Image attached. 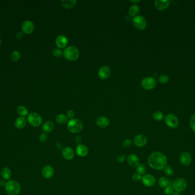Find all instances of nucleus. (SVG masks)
I'll list each match as a JSON object with an SVG mask.
<instances>
[{"mask_svg": "<svg viewBox=\"0 0 195 195\" xmlns=\"http://www.w3.org/2000/svg\"><path fill=\"white\" fill-rule=\"evenodd\" d=\"M126 156L124 155V154H120L119 156H118V158H117V161L118 162H119V163H122V162H124V160H126Z\"/></svg>", "mask_w": 195, "mask_h": 195, "instance_id": "obj_42", "label": "nucleus"}, {"mask_svg": "<svg viewBox=\"0 0 195 195\" xmlns=\"http://www.w3.org/2000/svg\"><path fill=\"white\" fill-rule=\"evenodd\" d=\"M190 127L192 130L195 132V114L191 117L190 119Z\"/></svg>", "mask_w": 195, "mask_h": 195, "instance_id": "obj_39", "label": "nucleus"}, {"mask_svg": "<svg viewBox=\"0 0 195 195\" xmlns=\"http://www.w3.org/2000/svg\"><path fill=\"white\" fill-rule=\"evenodd\" d=\"M164 192L165 193V195H173L174 193V189L172 187L168 185L167 187L165 188Z\"/></svg>", "mask_w": 195, "mask_h": 195, "instance_id": "obj_35", "label": "nucleus"}, {"mask_svg": "<svg viewBox=\"0 0 195 195\" xmlns=\"http://www.w3.org/2000/svg\"><path fill=\"white\" fill-rule=\"evenodd\" d=\"M165 123L166 125L171 128H176L179 125V120L175 115L173 114H169L165 117Z\"/></svg>", "mask_w": 195, "mask_h": 195, "instance_id": "obj_9", "label": "nucleus"}, {"mask_svg": "<svg viewBox=\"0 0 195 195\" xmlns=\"http://www.w3.org/2000/svg\"><path fill=\"white\" fill-rule=\"evenodd\" d=\"M77 3L76 0H63L61 1L62 5L66 9H71L73 8Z\"/></svg>", "mask_w": 195, "mask_h": 195, "instance_id": "obj_25", "label": "nucleus"}, {"mask_svg": "<svg viewBox=\"0 0 195 195\" xmlns=\"http://www.w3.org/2000/svg\"><path fill=\"white\" fill-rule=\"evenodd\" d=\"M139 11H140V8H139V6L134 4V5H132L131 6L130 8L129 11H128V13H129L130 15L134 17L139 13Z\"/></svg>", "mask_w": 195, "mask_h": 195, "instance_id": "obj_26", "label": "nucleus"}, {"mask_svg": "<svg viewBox=\"0 0 195 195\" xmlns=\"http://www.w3.org/2000/svg\"><path fill=\"white\" fill-rule=\"evenodd\" d=\"M180 161L181 164L184 166L189 165L192 161L191 154L188 152H184L181 153L180 156Z\"/></svg>", "mask_w": 195, "mask_h": 195, "instance_id": "obj_16", "label": "nucleus"}, {"mask_svg": "<svg viewBox=\"0 0 195 195\" xmlns=\"http://www.w3.org/2000/svg\"><path fill=\"white\" fill-rule=\"evenodd\" d=\"M68 40L64 35H59L56 40V44L59 49H64L68 45Z\"/></svg>", "mask_w": 195, "mask_h": 195, "instance_id": "obj_14", "label": "nucleus"}, {"mask_svg": "<svg viewBox=\"0 0 195 195\" xmlns=\"http://www.w3.org/2000/svg\"><path fill=\"white\" fill-rule=\"evenodd\" d=\"M63 55L68 61H75L79 57V51L75 46H70L64 50Z\"/></svg>", "mask_w": 195, "mask_h": 195, "instance_id": "obj_2", "label": "nucleus"}, {"mask_svg": "<svg viewBox=\"0 0 195 195\" xmlns=\"http://www.w3.org/2000/svg\"><path fill=\"white\" fill-rule=\"evenodd\" d=\"M67 116L68 118H69L70 120L73 119L75 116V112L73 110H68L67 113Z\"/></svg>", "mask_w": 195, "mask_h": 195, "instance_id": "obj_41", "label": "nucleus"}, {"mask_svg": "<svg viewBox=\"0 0 195 195\" xmlns=\"http://www.w3.org/2000/svg\"><path fill=\"white\" fill-rule=\"evenodd\" d=\"M169 184V181L168 179L165 177H161L158 180V184L160 187L165 188L167 186H168Z\"/></svg>", "mask_w": 195, "mask_h": 195, "instance_id": "obj_28", "label": "nucleus"}, {"mask_svg": "<svg viewBox=\"0 0 195 195\" xmlns=\"http://www.w3.org/2000/svg\"><path fill=\"white\" fill-rule=\"evenodd\" d=\"M132 24L135 28L140 30H144L147 27V21L142 15H137L132 20Z\"/></svg>", "mask_w": 195, "mask_h": 195, "instance_id": "obj_6", "label": "nucleus"}, {"mask_svg": "<svg viewBox=\"0 0 195 195\" xmlns=\"http://www.w3.org/2000/svg\"><path fill=\"white\" fill-rule=\"evenodd\" d=\"M96 124L99 127H107L110 124V120L105 116L99 117L96 121Z\"/></svg>", "mask_w": 195, "mask_h": 195, "instance_id": "obj_21", "label": "nucleus"}, {"mask_svg": "<svg viewBox=\"0 0 195 195\" xmlns=\"http://www.w3.org/2000/svg\"><path fill=\"white\" fill-rule=\"evenodd\" d=\"M21 56L20 53L17 50H15L12 53L11 55V60L13 61H17L19 59Z\"/></svg>", "mask_w": 195, "mask_h": 195, "instance_id": "obj_34", "label": "nucleus"}, {"mask_svg": "<svg viewBox=\"0 0 195 195\" xmlns=\"http://www.w3.org/2000/svg\"><path fill=\"white\" fill-rule=\"evenodd\" d=\"M62 154L63 158L65 160L69 161L74 158L75 156V152L72 148L70 146H66L62 150Z\"/></svg>", "mask_w": 195, "mask_h": 195, "instance_id": "obj_13", "label": "nucleus"}, {"mask_svg": "<svg viewBox=\"0 0 195 195\" xmlns=\"http://www.w3.org/2000/svg\"><path fill=\"white\" fill-rule=\"evenodd\" d=\"M27 121L32 127H38L41 125L42 119L39 114L37 113L33 112L28 115Z\"/></svg>", "mask_w": 195, "mask_h": 195, "instance_id": "obj_5", "label": "nucleus"}, {"mask_svg": "<svg viewBox=\"0 0 195 195\" xmlns=\"http://www.w3.org/2000/svg\"><path fill=\"white\" fill-rule=\"evenodd\" d=\"M54 174V169L51 165H46L42 170V176L45 179H50Z\"/></svg>", "mask_w": 195, "mask_h": 195, "instance_id": "obj_18", "label": "nucleus"}, {"mask_svg": "<svg viewBox=\"0 0 195 195\" xmlns=\"http://www.w3.org/2000/svg\"><path fill=\"white\" fill-rule=\"evenodd\" d=\"M142 86L146 90H152L156 85V81L154 77H147L142 81Z\"/></svg>", "mask_w": 195, "mask_h": 195, "instance_id": "obj_8", "label": "nucleus"}, {"mask_svg": "<svg viewBox=\"0 0 195 195\" xmlns=\"http://www.w3.org/2000/svg\"><path fill=\"white\" fill-rule=\"evenodd\" d=\"M16 37L18 39H21L23 37V33L22 32H19L16 34Z\"/></svg>", "mask_w": 195, "mask_h": 195, "instance_id": "obj_44", "label": "nucleus"}, {"mask_svg": "<svg viewBox=\"0 0 195 195\" xmlns=\"http://www.w3.org/2000/svg\"><path fill=\"white\" fill-rule=\"evenodd\" d=\"M83 124L81 120L73 119L68 121V129L72 133H78L83 129Z\"/></svg>", "mask_w": 195, "mask_h": 195, "instance_id": "obj_4", "label": "nucleus"}, {"mask_svg": "<svg viewBox=\"0 0 195 195\" xmlns=\"http://www.w3.org/2000/svg\"><path fill=\"white\" fill-rule=\"evenodd\" d=\"M132 180H134L135 182H139L140 180H142V176L140 175L139 173H134L132 176Z\"/></svg>", "mask_w": 195, "mask_h": 195, "instance_id": "obj_36", "label": "nucleus"}, {"mask_svg": "<svg viewBox=\"0 0 195 195\" xmlns=\"http://www.w3.org/2000/svg\"><path fill=\"white\" fill-rule=\"evenodd\" d=\"M171 4L169 0H156L154 1L155 6L159 11H164Z\"/></svg>", "mask_w": 195, "mask_h": 195, "instance_id": "obj_15", "label": "nucleus"}, {"mask_svg": "<svg viewBox=\"0 0 195 195\" xmlns=\"http://www.w3.org/2000/svg\"><path fill=\"white\" fill-rule=\"evenodd\" d=\"M132 144V142L131 141V140L130 139H126L124 140L123 142V146H124V148H130L131 147Z\"/></svg>", "mask_w": 195, "mask_h": 195, "instance_id": "obj_37", "label": "nucleus"}, {"mask_svg": "<svg viewBox=\"0 0 195 195\" xmlns=\"http://www.w3.org/2000/svg\"><path fill=\"white\" fill-rule=\"evenodd\" d=\"M152 116H153L154 120L158 121H160L163 119L164 115L160 111H155L153 113Z\"/></svg>", "mask_w": 195, "mask_h": 195, "instance_id": "obj_31", "label": "nucleus"}, {"mask_svg": "<svg viewBox=\"0 0 195 195\" xmlns=\"http://www.w3.org/2000/svg\"><path fill=\"white\" fill-rule=\"evenodd\" d=\"M56 123L60 125H64L68 122V117L64 114H59L56 118Z\"/></svg>", "mask_w": 195, "mask_h": 195, "instance_id": "obj_27", "label": "nucleus"}, {"mask_svg": "<svg viewBox=\"0 0 195 195\" xmlns=\"http://www.w3.org/2000/svg\"><path fill=\"white\" fill-rule=\"evenodd\" d=\"M21 30L23 33L25 34H29L33 33L34 30V25L33 23L29 20L25 21L22 24Z\"/></svg>", "mask_w": 195, "mask_h": 195, "instance_id": "obj_12", "label": "nucleus"}, {"mask_svg": "<svg viewBox=\"0 0 195 195\" xmlns=\"http://www.w3.org/2000/svg\"><path fill=\"white\" fill-rule=\"evenodd\" d=\"M27 120L25 117L20 116L18 117L15 121V127L18 129H23L26 127Z\"/></svg>", "mask_w": 195, "mask_h": 195, "instance_id": "obj_22", "label": "nucleus"}, {"mask_svg": "<svg viewBox=\"0 0 195 195\" xmlns=\"http://www.w3.org/2000/svg\"><path fill=\"white\" fill-rule=\"evenodd\" d=\"M142 181L146 187H152L156 183V179L152 175L146 174L143 176Z\"/></svg>", "mask_w": 195, "mask_h": 195, "instance_id": "obj_10", "label": "nucleus"}, {"mask_svg": "<svg viewBox=\"0 0 195 195\" xmlns=\"http://www.w3.org/2000/svg\"><path fill=\"white\" fill-rule=\"evenodd\" d=\"M147 138L143 135H138L134 137L133 143L137 147H143L146 146L147 144Z\"/></svg>", "mask_w": 195, "mask_h": 195, "instance_id": "obj_11", "label": "nucleus"}, {"mask_svg": "<svg viewBox=\"0 0 195 195\" xmlns=\"http://www.w3.org/2000/svg\"><path fill=\"white\" fill-rule=\"evenodd\" d=\"M82 137L81 136H76L75 137V143H77L78 145L81 144V143L82 142Z\"/></svg>", "mask_w": 195, "mask_h": 195, "instance_id": "obj_43", "label": "nucleus"}, {"mask_svg": "<svg viewBox=\"0 0 195 195\" xmlns=\"http://www.w3.org/2000/svg\"><path fill=\"white\" fill-rule=\"evenodd\" d=\"M56 147L58 150H60V149L62 150V149L63 148V146H62V144H60V143H57V144H56ZM63 149H64V148H63Z\"/></svg>", "mask_w": 195, "mask_h": 195, "instance_id": "obj_45", "label": "nucleus"}, {"mask_svg": "<svg viewBox=\"0 0 195 195\" xmlns=\"http://www.w3.org/2000/svg\"><path fill=\"white\" fill-rule=\"evenodd\" d=\"M17 113L20 116L25 117L28 115V110L26 107L23 106H19L17 110Z\"/></svg>", "mask_w": 195, "mask_h": 195, "instance_id": "obj_29", "label": "nucleus"}, {"mask_svg": "<svg viewBox=\"0 0 195 195\" xmlns=\"http://www.w3.org/2000/svg\"><path fill=\"white\" fill-rule=\"evenodd\" d=\"M76 154L79 157H85L89 154V148L85 145L79 144L76 147Z\"/></svg>", "mask_w": 195, "mask_h": 195, "instance_id": "obj_20", "label": "nucleus"}, {"mask_svg": "<svg viewBox=\"0 0 195 195\" xmlns=\"http://www.w3.org/2000/svg\"><path fill=\"white\" fill-rule=\"evenodd\" d=\"M148 164L152 169L161 170L167 165V158L162 152H154L148 158Z\"/></svg>", "mask_w": 195, "mask_h": 195, "instance_id": "obj_1", "label": "nucleus"}, {"mask_svg": "<svg viewBox=\"0 0 195 195\" xmlns=\"http://www.w3.org/2000/svg\"><path fill=\"white\" fill-rule=\"evenodd\" d=\"M63 52L60 49H54L53 51V54L54 56L56 57H60L62 56Z\"/></svg>", "mask_w": 195, "mask_h": 195, "instance_id": "obj_38", "label": "nucleus"}, {"mask_svg": "<svg viewBox=\"0 0 195 195\" xmlns=\"http://www.w3.org/2000/svg\"><path fill=\"white\" fill-rule=\"evenodd\" d=\"M5 188L9 195H18L21 192V185L15 180H9L6 183Z\"/></svg>", "mask_w": 195, "mask_h": 195, "instance_id": "obj_3", "label": "nucleus"}, {"mask_svg": "<svg viewBox=\"0 0 195 195\" xmlns=\"http://www.w3.org/2000/svg\"><path fill=\"white\" fill-rule=\"evenodd\" d=\"M6 183L3 180H0V186L1 187H5Z\"/></svg>", "mask_w": 195, "mask_h": 195, "instance_id": "obj_46", "label": "nucleus"}, {"mask_svg": "<svg viewBox=\"0 0 195 195\" xmlns=\"http://www.w3.org/2000/svg\"><path fill=\"white\" fill-rule=\"evenodd\" d=\"M111 69L107 66H103L99 69L98 71V76L101 79L105 80L108 79L111 75Z\"/></svg>", "mask_w": 195, "mask_h": 195, "instance_id": "obj_19", "label": "nucleus"}, {"mask_svg": "<svg viewBox=\"0 0 195 195\" xmlns=\"http://www.w3.org/2000/svg\"><path fill=\"white\" fill-rule=\"evenodd\" d=\"M1 175L4 180H9L11 176V170L8 167H4L1 170Z\"/></svg>", "mask_w": 195, "mask_h": 195, "instance_id": "obj_24", "label": "nucleus"}, {"mask_svg": "<svg viewBox=\"0 0 195 195\" xmlns=\"http://www.w3.org/2000/svg\"><path fill=\"white\" fill-rule=\"evenodd\" d=\"M1 43H2V40H1V38H0V45H1Z\"/></svg>", "mask_w": 195, "mask_h": 195, "instance_id": "obj_49", "label": "nucleus"}, {"mask_svg": "<svg viewBox=\"0 0 195 195\" xmlns=\"http://www.w3.org/2000/svg\"><path fill=\"white\" fill-rule=\"evenodd\" d=\"M127 162L128 165L132 168H136L140 164L139 157L135 154H130L127 158Z\"/></svg>", "mask_w": 195, "mask_h": 195, "instance_id": "obj_17", "label": "nucleus"}, {"mask_svg": "<svg viewBox=\"0 0 195 195\" xmlns=\"http://www.w3.org/2000/svg\"><path fill=\"white\" fill-rule=\"evenodd\" d=\"M42 128L43 131L45 133H50L51 132L53 131V129H54V124L52 121H46L43 124Z\"/></svg>", "mask_w": 195, "mask_h": 195, "instance_id": "obj_23", "label": "nucleus"}, {"mask_svg": "<svg viewBox=\"0 0 195 195\" xmlns=\"http://www.w3.org/2000/svg\"><path fill=\"white\" fill-rule=\"evenodd\" d=\"M173 195H180V193H179V192H174Z\"/></svg>", "mask_w": 195, "mask_h": 195, "instance_id": "obj_48", "label": "nucleus"}, {"mask_svg": "<svg viewBox=\"0 0 195 195\" xmlns=\"http://www.w3.org/2000/svg\"><path fill=\"white\" fill-rule=\"evenodd\" d=\"M187 187V182L183 178L177 179L173 182L172 188L174 191L181 192L184 191Z\"/></svg>", "mask_w": 195, "mask_h": 195, "instance_id": "obj_7", "label": "nucleus"}, {"mask_svg": "<svg viewBox=\"0 0 195 195\" xmlns=\"http://www.w3.org/2000/svg\"><path fill=\"white\" fill-rule=\"evenodd\" d=\"M163 170V172L164 173V174L167 176H171L174 173L173 169L169 165H166Z\"/></svg>", "mask_w": 195, "mask_h": 195, "instance_id": "obj_30", "label": "nucleus"}, {"mask_svg": "<svg viewBox=\"0 0 195 195\" xmlns=\"http://www.w3.org/2000/svg\"><path fill=\"white\" fill-rule=\"evenodd\" d=\"M131 2L135 4V3H139V2H140V0H138V1H131Z\"/></svg>", "mask_w": 195, "mask_h": 195, "instance_id": "obj_47", "label": "nucleus"}, {"mask_svg": "<svg viewBox=\"0 0 195 195\" xmlns=\"http://www.w3.org/2000/svg\"><path fill=\"white\" fill-rule=\"evenodd\" d=\"M39 139L40 141H41L42 143H45L48 140V136L45 133H42L39 135Z\"/></svg>", "mask_w": 195, "mask_h": 195, "instance_id": "obj_40", "label": "nucleus"}, {"mask_svg": "<svg viewBox=\"0 0 195 195\" xmlns=\"http://www.w3.org/2000/svg\"><path fill=\"white\" fill-rule=\"evenodd\" d=\"M136 171L140 175H144L146 172V167L143 164H139V165L136 167Z\"/></svg>", "mask_w": 195, "mask_h": 195, "instance_id": "obj_32", "label": "nucleus"}, {"mask_svg": "<svg viewBox=\"0 0 195 195\" xmlns=\"http://www.w3.org/2000/svg\"><path fill=\"white\" fill-rule=\"evenodd\" d=\"M168 81L169 77L166 75H162L159 77V81L163 84L168 83Z\"/></svg>", "mask_w": 195, "mask_h": 195, "instance_id": "obj_33", "label": "nucleus"}]
</instances>
